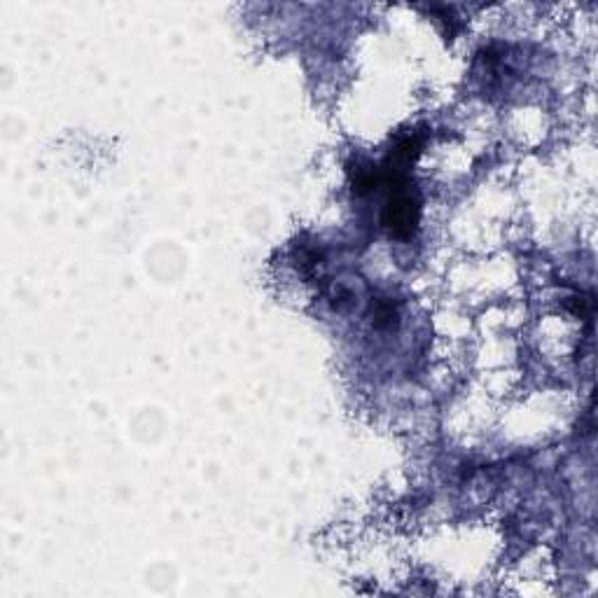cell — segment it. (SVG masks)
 Returning <instances> with one entry per match:
<instances>
[{
    "label": "cell",
    "mask_w": 598,
    "mask_h": 598,
    "mask_svg": "<svg viewBox=\"0 0 598 598\" xmlns=\"http://www.w3.org/2000/svg\"><path fill=\"white\" fill-rule=\"evenodd\" d=\"M379 176L381 183L388 187V199L384 211H381V222H384V227L393 239H412L421 222V199L412 183H409L407 171L386 164L384 171L379 169Z\"/></svg>",
    "instance_id": "1"
},
{
    "label": "cell",
    "mask_w": 598,
    "mask_h": 598,
    "mask_svg": "<svg viewBox=\"0 0 598 598\" xmlns=\"http://www.w3.org/2000/svg\"><path fill=\"white\" fill-rule=\"evenodd\" d=\"M395 321H398V311L393 309V304L386 302V299H379L377 307H374V325L379 330H386L393 328Z\"/></svg>",
    "instance_id": "2"
}]
</instances>
